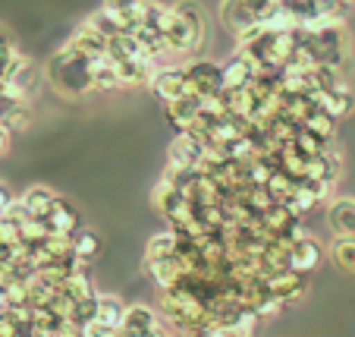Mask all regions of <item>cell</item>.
Segmentation results:
<instances>
[{"label":"cell","mask_w":355,"mask_h":337,"mask_svg":"<svg viewBox=\"0 0 355 337\" xmlns=\"http://www.w3.org/2000/svg\"><path fill=\"white\" fill-rule=\"evenodd\" d=\"M44 79L60 98H85V94H94L92 60L82 57L79 51H73L67 41L44 63Z\"/></svg>","instance_id":"cell-1"},{"label":"cell","mask_w":355,"mask_h":337,"mask_svg":"<svg viewBox=\"0 0 355 337\" xmlns=\"http://www.w3.org/2000/svg\"><path fill=\"white\" fill-rule=\"evenodd\" d=\"M309 44L315 51V60L324 67H334L349 76V63H352V38H349L346 26H324L318 32H309Z\"/></svg>","instance_id":"cell-2"},{"label":"cell","mask_w":355,"mask_h":337,"mask_svg":"<svg viewBox=\"0 0 355 337\" xmlns=\"http://www.w3.org/2000/svg\"><path fill=\"white\" fill-rule=\"evenodd\" d=\"M186 67V79L192 88V98H214L223 94V63L211 60V57H192Z\"/></svg>","instance_id":"cell-3"},{"label":"cell","mask_w":355,"mask_h":337,"mask_svg":"<svg viewBox=\"0 0 355 337\" xmlns=\"http://www.w3.org/2000/svg\"><path fill=\"white\" fill-rule=\"evenodd\" d=\"M151 92L161 104H173V101H182V98H192V88H189V79H186V67L182 63H164L157 67L155 79H151Z\"/></svg>","instance_id":"cell-4"},{"label":"cell","mask_w":355,"mask_h":337,"mask_svg":"<svg viewBox=\"0 0 355 337\" xmlns=\"http://www.w3.org/2000/svg\"><path fill=\"white\" fill-rule=\"evenodd\" d=\"M264 283H268V290L274 293L277 299H283V303L289 306L305 297V290H309V274H302V271H295V268H280V271H270V274L264 277Z\"/></svg>","instance_id":"cell-5"},{"label":"cell","mask_w":355,"mask_h":337,"mask_svg":"<svg viewBox=\"0 0 355 337\" xmlns=\"http://www.w3.org/2000/svg\"><path fill=\"white\" fill-rule=\"evenodd\" d=\"M161 324H164L161 309H151V306H145V303H135V306L126 309L120 337H151Z\"/></svg>","instance_id":"cell-6"},{"label":"cell","mask_w":355,"mask_h":337,"mask_svg":"<svg viewBox=\"0 0 355 337\" xmlns=\"http://www.w3.org/2000/svg\"><path fill=\"white\" fill-rule=\"evenodd\" d=\"M47 227H51V236H76L82 227H85V221H82V211L76 208V202H69V199H57L54 208H51V215L44 217Z\"/></svg>","instance_id":"cell-7"},{"label":"cell","mask_w":355,"mask_h":337,"mask_svg":"<svg viewBox=\"0 0 355 337\" xmlns=\"http://www.w3.org/2000/svg\"><path fill=\"white\" fill-rule=\"evenodd\" d=\"M324 262V246L315 236H302L289 243V268L302 271V274H311L318 265Z\"/></svg>","instance_id":"cell-8"},{"label":"cell","mask_w":355,"mask_h":337,"mask_svg":"<svg viewBox=\"0 0 355 337\" xmlns=\"http://www.w3.org/2000/svg\"><path fill=\"white\" fill-rule=\"evenodd\" d=\"M311 98H315L318 108L327 110L334 120L349 117V114H352V108H355V94H352V88H349V82L330 88V92H311Z\"/></svg>","instance_id":"cell-9"},{"label":"cell","mask_w":355,"mask_h":337,"mask_svg":"<svg viewBox=\"0 0 355 337\" xmlns=\"http://www.w3.org/2000/svg\"><path fill=\"white\" fill-rule=\"evenodd\" d=\"M327 227L334 236H355V199L352 196H336L327 205Z\"/></svg>","instance_id":"cell-10"},{"label":"cell","mask_w":355,"mask_h":337,"mask_svg":"<svg viewBox=\"0 0 355 337\" xmlns=\"http://www.w3.org/2000/svg\"><path fill=\"white\" fill-rule=\"evenodd\" d=\"M67 44L73 47V51H79L82 57H88V60H94V57H101V54H107V38H104L101 32H94L88 22H82V26L69 35Z\"/></svg>","instance_id":"cell-11"},{"label":"cell","mask_w":355,"mask_h":337,"mask_svg":"<svg viewBox=\"0 0 355 337\" xmlns=\"http://www.w3.org/2000/svg\"><path fill=\"white\" fill-rule=\"evenodd\" d=\"M220 22L233 32V38H242L245 32H252L258 26V19L242 7L239 0H220Z\"/></svg>","instance_id":"cell-12"},{"label":"cell","mask_w":355,"mask_h":337,"mask_svg":"<svg viewBox=\"0 0 355 337\" xmlns=\"http://www.w3.org/2000/svg\"><path fill=\"white\" fill-rule=\"evenodd\" d=\"M101 7L107 10L123 28H132V26H139L141 16H145L148 0H101Z\"/></svg>","instance_id":"cell-13"},{"label":"cell","mask_w":355,"mask_h":337,"mask_svg":"<svg viewBox=\"0 0 355 337\" xmlns=\"http://www.w3.org/2000/svg\"><path fill=\"white\" fill-rule=\"evenodd\" d=\"M57 199H60V196H57L51 186H28L26 192L19 196V202L26 205L28 217H47V215H51V208H54Z\"/></svg>","instance_id":"cell-14"},{"label":"cell","mask_w":355,"mask_h":337,"mask_svg":"<svg viewBox=\"0 0 355 337\" xmlns=\"http://www.w3.org/2000/svg\"><path fill=\"white\" fill-rule=\"evenodd\" d=\"M126 309L129 306L123 303L116 293H101L98 297V318H94V322L104 324V328H110V331H120L123 318H126Z\"/></svg>","instance_id":"cell-15"},{"label":"cell","mask_w":355,"mask_h":337,"mask_svg":"<svg viewBox=\"0 0 355 337\" xmlns=\"http://www.w3.org/2000/svg\"><path fill=\"white\" fill-rule=\"evenodd\" d=\"M173 10L189 22V26L195 28L198 41L205 44V41H208V13H205V7H201L198 0H176Z\"/></svg>","instance_id":"cell-16"},{"label":"cell","mask_w":355,"mask_h":337,"mask_svg":"<svg viewBox=\"0 0 355 337\" xmlns=\"http://www.w3.org/2000/svg\"><path fill=\"white\" fill-rule=\"evenodd\" d=\"M330 262H334L343 274L355 277V236H334V243H330Z\"/></svg>","instance_id":"cell-17"},{"label":"cell","mask_w":355,"mask_h":337,"mask_svg":"<svg viewBox=\"0 0 355 337\" xmlns=\"http://www.w3.org/2000/svg\"><path fill=\"white\" fill-rule=\"evenodd\" d=\"M176 256V233L173 230H161L148 240L145 246V262H157V258H170Z\"/></svg>","instance_id":"cell-18"},{"label":"cell","mask_w":355,"mask_h":337,"mask_svg":"<svg viewBox=\"0 0 355 337\" xmlns=\"http://www.w3.org/2000/svg\"><path fill=\"white\" fill-rule=\"evenodd\" d=\"M101 252V236L94 233L92 227H82L79 233L73 236V256L85 258V262H94V256Z\"/></svg>","instance_id":"cell-19"},{"label":"cell","mask_w":355,"mask_h":337,"mask_svg":"<svg viewBox=\"0 0 355 337\" xmlns=\"http://www.w3.org/2000/svg\"><path fill=\"white\" fill-rule=\"evenodd\" d=\"M336 123L340 120H334V117L327 114V110H311L309 117H305V123H302V126L305 129H311V133L315 135H321V139H327V142H334V135H336Z\"/></svg>","instance_id":"cell-20"},{"label":"cell","mask_w":355,"mask_h":337,"mask_svg":"<svg viewBox=\"0 0 355 337\" xmlns=\"http://www.w3.org/2000/svg\"><path fill=\"white\" fill-rule=\"evenodd\" d=\"M258 312H242V318L236 324H227V328H214V337H255L258 331Z\"/></svg>","instance_id":"cell-21"},{"label":"cell","mask_w":355,"mask_h":337,"mask_svg":"<svg viewBox=\"0 0 355 337\" xmlns=\"http://www.w3.org/2000/svg\"><path fill=\"white\" fill-rule=\"evenodd\" d=\"M85 22L94 28V32H101V35H104V38H107V41H110V38H116V35H120V32H126V28H123L120 22H116L114 16H110L104 7H101V10H94L92 16H85Z\"/></svg>","instance_id":"cell-22"},{"label":"cell","mask_w":355,"mask_h":337,"mask_svg":"<svg viewBox=\"0 0 355 337\" xmlns=\"http://www.w3.org/2000/svg\"><path fill=\"white\" fill-rule=\"evenodd\" d=\"M242 7L248 10V13L255 16L258 22H264L268 16H274L277 10H280V0H239Z\"/></svg>","instance_id":"cell-23"},{"label":"cell","mask_w":355,"mask_h":337,"mask_svg":"<svg viewBox=\"0 0 355 337\" xmlns=\"http://www.w3.org/2000/svg\"><path fill=\"white\" fill-rule=\"evenodd\" d=\"M283 309H286V303H283V299H277L274 293L268 290V297H264L261 303H258V309H255V312H258V318H274V315H280Z\"/></svg>","instance_id":"cell-24"},{"label":"cell","mask_w":355,"mask_h":337,"mask_svg":"<svg viewBox=\"0 0 355 337\" xmlns=\"http://www.w3.org/2000/svg\"><path fill=\"white\" fill-rule=\"evenodd\" d=\"M176 337H214V324H211V318H205V322H192V324H186Z\"/></svg>","instance_id":"cell-25"},{"label":"cell","mask_w":355,"mask_h":337,"mask_svg":"<svg viewBox=\"0 0 355 337\" xmlns=\"http://www.w3.org/2000/svg\"><path fill=\"white\" fill-rule=\"evenodd\" d=\"M16 199H19V196H16L13 189H10L7 183H0V217H3L10 208H13V205H16Z\"/></svg>","instance_id":"cell-26"}]
</instances>
